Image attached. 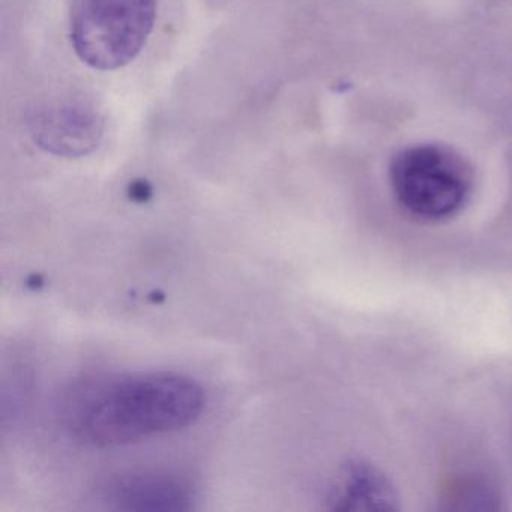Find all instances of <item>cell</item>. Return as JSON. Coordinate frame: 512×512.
<instances>
[{
	"mask_svg": "<svg viewBox=\"0 0 512 512\" xmlns=\"http://www.w3.org/2000/svg\"><path fill=\"white\" fill-rule=\"evenodd\" d=\"M392 196L410 217L442 223L460 214L475 190L469 161L440 143H416L400 149L389 163Z\"/></svg>",
	"mask_w": 512,
	"mask_h": 512,
	"instance_id": "obj_2",
	"label": "cell"
},
{
	"mask_svg": "<svg viewBox=\"0 0 512 512\" xmlns=\"http://www.w3.org/2000/svg\"><path fill=\"white\" fill-rule=\"evenodd\" d=\"M206 406L203 386L176 371L91 374L62 392L58 415L85 445L115 448L190 427Z\"/></svg>",
	"mask_w": 512,
	"mask_h": 512,
	"instance_id": "obj_1",
	"label": "cell"
},
{
	"mask_svg": "<svg viewBox=\"0 0 512 512\" xmlns=\"http://www.w3.org/2000/svg\"><path fill=\"white\" fill-rule=\"evenodd\" d=\"M131 199L136 200V202H146L149 197L152 196L151 187L145 184V182H137L131 187L130 190Z\"/></svg>",
	"mask_w": 512,
	"mask_h": 512,
	"instance_id": "obj_7",
	"label": "cell"
},
{
	"mask_svg": "<svg viewBox=\"0 0 512 512\" xmlns=\"http://www.w3.org/2000/svg\"><path fill=\"white\" fill-rule=\"evenodd\" d=\"M328 506L334 511L379 512L400 508L391 479L365 460H353L343 467L329 491Z\"/></svg>",
	"mask_w": 512,
	"mask_h": 512,
	"instance_id": "obj_6",
	"label": "cell"
},
{
	"mask_svg": "<svg viewBox=\"0 0 512 512\" xmlns=\"http://www.w3.org/2000/svg\"><path fill=\"white\" fill-rule=\"evenodd\" d=\"M26 125L32 142L41 151L68 160L94 154L106 133L103 113L83 97L37 104L29 110Z\"/></svg>",
	"mask_w": 512,
	"mask_h": 512,
	"instance_id": "obj_4",
	"label": "cell"
},
{
	"mask_svg": "<svg viewBox=\"0 0 512 512\" xmlns=\"http://www.w3.org/2000/svg\"><path fill=\"white\" fill-rule=\"evenodd\" d=\"M95 502L110 511H190L196 493L190 482L170 473L113 476L97 488Z\"/></svg>",
	"mask_w": 512,
	"mask_h": 512,
	"instance_id": "obj_5",
	"label": "cell"
},
{
	"mask_svg": "<svg viewBox=\"0 0 512 512\" xmlns=\"http://www.w3.org/2000/svg\"><path fill=\"white\" fill-rule=\"evenodd\" d=\"M157 11L158 0H71V47L94 70H121L145 49Z\"/></svg>",
	"mask_w": 512,
	"mask_h": 512,
	"instance_id": "obj_3",
	"label": "cell"
}]
</instances>
